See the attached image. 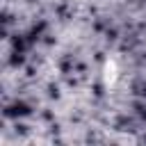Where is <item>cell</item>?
<instances>
[{"instance_id": "1", "label": "cell", "mask_w": 146, "mask_h": 146, "mask_svg": "<svg viewBox=\"0 0 146 146\" xmlns=\"http://www.w3.org/2000/svg\"><path fill=\"white\" fill-rule=\"evenodd\" d=\"M100 78H103L105 89H114L116 87V82H119V64H116V59H105Z\"/></svg>"}]
</instances>
